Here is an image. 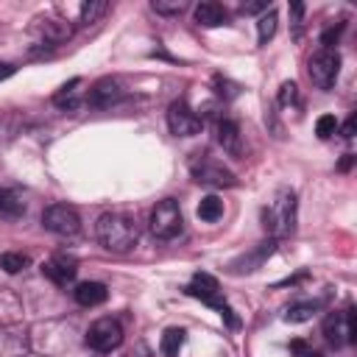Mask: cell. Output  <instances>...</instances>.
Returning a JSON list of instances; mask_svg holds the SVG:
<instances>
[{"label":"cell","mask_w":357,"mask_h":357,"mask_svg":"<svg viewBox=\"0 0 357 357\" xmlns=\"http://www.w3.org/2000/svg\"><path fill=\"white\" fill-rule=\"evenodd\" d=\"M95 231H98L100 245L106 251H112V254L131 251L137 245V237H139L134 220L128 215H123V212H106V215H100Z\"/></svg>","instance_id":"cell-1"},{"label":"cell","mask_w":357,"mask_h":357,"mask_svg":"<svg viewBox=\"0 0 357 357\" xmlns=\"http://www.w3.org/2000/svg\"><path fill=\"white\" fill-rule=\"evenodd\" d=\"M262 226L271 234V240H279L296 231V192L293 190H279L273 195V201L262 209Z\"/></svg>","instance_id":"cell-2"},{"label":"cell","mask_w":357,"mask_h":357,"mask_svg":"<svg viewBox=\"0 0 357 357\" xmlns=\"http://www.w3.org/2000/svg\"><path fill=\"white\" fill-rule=\"evenodd\" d=\"M148 229L159 240H173L181 231V206H178V201L176 198L156 201V206L151 209V218H148Z\"/></svg>","instance_id":"cell-3"},{"label":"cell","mask_w":357,"mask_h":357,"mask_svg":"<svg viewBox=\"0 0 357 357\" xmlns=\"http://www.w3.org/2000/svg\"><path fill=\"white\" fill-rule=\"evenodd\" d=\"M337 73H340V53L337 50H326L321 47L318 53L310 56V64H307V75L310 81L315 84V89H332L335 81H337Z\"/></svg>","instance_id":"cell-4"},{"label":"cell","mask_w":357,"mask_h":357,"mask_svg":"<svg viewBox=\"0 0 357 357\" xmlns=\"http://www.w3.org/2000/svg\"><path fill=\"white\" fill-rule=\"evenodd\" d=\"M190 173H192V178H195L198 184H204V187H234V184H237L234 173H231L229 167H223L220 162L209 159V156H195V159L190 162Z\"/></svg>","instance_id":"cell-5"},{"label":"cell","mask_w":357,"mask_h":357,"mask_svg":"<svg viewBox=\"0 0 357 357\" xmlns=\"http://www.w3.org/2000/svg\"><path fill=\"white\" fill-rule=\"evenodd\" d=\"M120 343H123V326L114 318H98L86 329V346L95 349V351H100V354L114 351Z\"/></svg>","instance_id":"cell-6"},{"label":"cell","mask_w":357,"mask_h":357,"mask_svg":"<svg viewBox=\"0 0 357 357\" xmlns=\"http://www.w3.org/2000/svg\"><path fill=\"white\" fill-rule=\"evenodd\" d=\"M42 226L59 237H73L81 229V218L70 204H50L42 212Z\"/></svg>","instance_id":"cell-7"},{"label":"cell","mask_w":357,"mask_h":357,"mask_svg":"<svg viewBox=\"0 0 357 357\" xmlns=\"http://www.w3.org/2000/svg\"><path fill=\"white\" fill-rule=\"evenodd\" d=\"M354 332H357V326H354L351 310H335L324 318V337L335 349H343V346L354 343Z\"/></svg>","instance_id":"cell-8"},{"label":"cell","mask_w":357,"mask_h":357,"mask_svg":"<svg viewBox=\"0 0 357 357\" xmlns=\"http://www.w3.org/2000/svg\"><path fill=\"white\" fill-rule=\"evenodd\" d=\"M167 126L176 137H192L201 131V117L187 106V100H173L167 109Z\"/></svg>","instance_id":"cell-9"},{"label":"cell","mask_w":357,"mask_h":357,"mask_svg":"<svg viewBox=\"0 0 357 357\" xmlns=\"http://www.w3.org/2000/svg\"><path fill=\"white\" fill-rule=\"evenodd\" d=\"M184 290H187V296H192V298H198V301H204V304L215 307L218 312L226 307V301H223V290H220L218 279H215V276H209V273H195V276H192V282H190Z\"/></svg>","instance_id":"cell-10"},{"label":"cell","mask_w":357,"mask_h":357,"mask_svg":"<svg viewBox=\"0 0 357 357\" xmlns=\"http://www.w3.org/2000/svg\"><path fill=\"white\" fill-rule=\"evenodd\" d=\"M42 273H45L53 284L64 287L67 282L75 279V273H78V262H75L73 254H53L47 262H42Z\"/></svg>","instance_id":"cell-11"},{"label":"cell","mask_w":357,"mask_h":357,"mask_svg":"<svg viewBox=\"0 0 357 357\" xmlns=\"http://www.w3.org/2000/svg\"><path fill=\"white\" fill-rule=\"evenodd\" d=\"M273 251H276V240H265V243H259L254 251H248V254L237 257L234 262H229V271H231L234 276H240V273H251V271H257Z\"/></svg>","instance_id":"cell-12"},{"label":"cell","mask_w":357,"mask_h":357,"mask_svg":"<svg viewBox=\"0 0 357 357\" xmlns=\"http://www.w3.org/2000/svg\"><path fill=\"white\" fill-rule=\"evenodd\" d=\"M120 98H123V89H120V84H117L114 78H100V81H95L92 89H89V95H86V100H89L92 106H98V109H106V106L117 103Z\"/></svg>","instance_id":"cell-13"},{"label":"cell","mask_w":357,"mask_h":357,"mask_svg":"<svg viewBox=\"0 0 357 357\" xmlns=\"http://www.w3.org/2000/svg\"><path fill=\"white\" fill-rule=\"evenodd\" d=\"M195 22L201 28H218V25L229 22V11H226V6H220L215 0H204L195 6Z\"/></svg>","instance_id":"cell-14"},{"label":"cell","mask_w":357,"mask_h":357,"mask_svg":"<svg viewBox=\"0 0 357 357\" xmlns=\"http://www.w3.org/2000/svg\"><path fill=\"white\" fill-rule=\"evenodd\" d=\"M73 296H75V301H78L81 307H98V304H103V301L109 298V290H106V284H100V282H81V284L73 290Z\"/></svg>","instance_id":"cell-15"},{"label":"cell","mask_w":357,"mask_h":357,"mask_svg":"<svg viewBox=\"0 0 357 357\" xmlns=\"http://www.w3.org/2000/svg\"><path fill=\"white\" fill-rule=\"evenodd\" d=\"M22 215H25V201L14 190L0 187V218L3 220H17Z\"/></svg>","instance_id":"cell-16"},{"label":"cell","mask_w":357,"mask_h":357,"mask_svg":"<svg viewBox=\"0 0 357 357\" xmlns=\"http://www.w3.org/2000/svg\"><path fill=\"white\" fill-rule=\"evenodd\" d=\"M218 142L223 145V151L237 153L240 151V128L234 120H218Z\"/></svg>","instance_id":"cell-17"},{"label":"cell","mask_w":357,"mask_h":357,"mask_svg":"<svg viewBox=\"0 0 357 357\" xmlns=\"http://www.w3.org/2000/svg\"><path fill=\"white\" fill-rule=\"evenodd\" d=\"M84 81L81 78H73V81H67L56 95H53V103L59 106V109H75L78 106V100H81V86Z\"/></svg>","instance_id":"cell-18"},{"label":"cell","mask_w":357,"mask_h":357,"mask_svg":"<svg viewBox=\"0 0 357 357\" xmlns=\"http://www.w3.org/2000/svg\"><path fill=\"white\" fill-rule=\"evenodd\" d=\"M184 329H178V326H170V329H165V335H162V340H159V349H162V354L165 357H178V351H181V346H184Z\"/></svg>","instance_id":"cell-19"},{"label":"cell","mask_w":357,"mask_h":357,"mask_svg":"<svg viewBox=\"0 0 357 357\" xmlns=\"http://www.w3.org/2000/svg\"><path fill=\"white\" fill-rule=\"evenodd\" d=\"M315 312H318V301H298V304H290V307L284 310V321H287V324H304V321H310Z\"/></svg>","instance_id":"cell-20"},{"label":"cell","mask_w":357,"mask_h":357,"mask_svg":"<svg viewBox=\"0 0 357 357\" xmlns=\"http://www.w3.org/2000/svg\"><path fill=\"white\" fill-rule=\"evenodd\" d=\"M198 218H201L204 223H215V220H220V218H223V201H220L218 195H206V198H201V204H198Z\"/></svg>","instance_id":"cell-21"},{"label":"cell","mask_w":357,"mask_h":357,"mask_svg":"<svg viewBox=\"0 0 357 357\" xmlns=\"http://www.w3.org/2000/svg\"><path fill=\"white\" fill-rule=\"evenodd\" d=\"M276 22H279V17H276L273 8H268V11L257 20V39H259V45H268V42L273 39V33H276Z\"/></svg>","instance_id":"cell-22"},{"label":"cell","mask_w":357,"mask_h":357,"mask_svg":"<svg viewBox=\"0 0 357 357\" xmlns=\"http://www.w3.org/2000/svg\"><path fill=\"white\" fill-rule=\"evenodd\" d=\"M42 33H45V42H47V45H59V42H64V39L70 36V28H67V22L45 20V22H42Z\"/></svg>","instance_id":"cell-23"},{"label":"cell","mask_w":357,"mask_h":357,"mask_svg":"<svg viewBox=\"0 0 357 357\" xmlns=\"http://www.w3.org/2000/svg\"><path fill=\"white\" fill-rule=\"evenodd\" d=\"M28 262L31 259L22 251H6V254H0V268L6 273H20L22 268H28Z\"/></svg>","instance_id":"cell-24"},{"label":"cell","mask_w":357,"mask_h":357,"mask_svg":"<svg viewBox=\"0 0 357 357\" xmlns=\"http://www.w3.org/2000/svg\"><path fill=\"white\" fill-rule=\"evenodd\" d=\"M106 0H89V3H84L81 6V25H92V22H98L103 14H106Z\"/></svg>","instance_id":"cell-25"},{"label":"cell","mask_w":357,"mask_h":357,"mask_svg":"<svg viewBox=\"0 0 357 357\" xmlns=\"http://www.w3.org/2000/svg\"><path fill=\"white\" fill-rule=\"evenodd\" d=\"M151 6H153V11H156V14L173 17V14H181V11H184L190 3H187V0H153Z\"/></svg>","instance_id":"cell-26"},{"label":"cell","mask_w":357,"mask_h":357,"mask_svg":"<svg viewBox=\"0 0 357 357\" xmlns=\"http://www.w3.org/2000/svg\"><path fill=\"white\" fill-rule=\"evenodd\" d=\"M335 131H337V117H335V114H321L318 123H315V134H318L321 139H329Z\"/></svg>","instance_id":"cell-27"},{"label":"cell","mask_w":357,"mask_h":357,"mask_svg":"<svg viewBox=\"0 0 357 357\" xmlns=\"http://www.w3.org/2000/svg\"><path fill=\"white\" fill-rule=\"evenodd\" d=\"M343 22H337V25H332V28H326L324 33H321V45L326 47V50H335V45H337V39H340V33H343Z\"/></svg>","instance_id":"cell-28"},{"label":"cell","mask_w":357,"mask_h":357,"mask_svg":"<svg viewBox=\"0 0 357 357\" xmlns=\"http://www.w3.org/2000/svg\"><path fill=\"white\" fill-rule=\"evenodd\" d=\"M296 98H298V86H296L293 81H284V84L279 86V95H276V100H279L282 106H290Z\"/></svg>","instance_id":"cell-29"},{"label":"cell","mask_w":357,"mask_h":357,"mask_svg":"<svg viewBox=\"0 0 357 357\" xmlns=\"http://www.w3.org/2000/svg\"><path fill=\"white\" fill-rule=\"evenodd\" d=\"M240 11H243V14H259V11L265 14V11H268V0H251V3H243Z\"/></svg>","instance_id":"cell-30"},{"label":"cell","mask_w":357,"mask_h":357,"mask_svg":"<svg viewBox=\"0 0 357 357\" xmlns=\"http://www.w3.org/2000/svg\"><path fill=\"white\" fill-rule=\"evenodd\" d=\"M290 351H293L296 357H304V354H310L312 349H310V346H307L304 340H293V343H290Z\"/></svg>","instance_id":"cell-31"},{"label":"cell","mask_w":357,"mask_h":357,"mask_svg":"<svg viewBox=\"0 0 357 357\" xmlns=\"http://www.w3.org/2000/svg\"><path fill=\"white\" fill-rule=\"evenodd\" d=\"M354 126H357V120H354V114H351V117H349V120L343 123V128H340V134H343L346 139H351V137H354Z\"/></svg>","instance_id":"cell-32"},{"label":"cell","mask_w":357,"mask_h":357,"mask_svg":"<svg viewBox=\"0 0 357 357\" xmlns=\"http://www.w3.org/2000/svg\"><path fill=\"white\" fill-rule=\"evenodd\" d=\"M11 73H14V67H11V64H3V70H0V81H3V78H8Z\"/></svg>","instance_id":"cell-33"},{"label":"cell","mask_w":357,"mask_h":357,"mask_svg":"<svg viewBox=\"0 0 357 357\" xmlns=\"http://www.w3.org/2000/svg\"><path fill=\"white\" fill-rule=\"evenodd\" d=\"M304 357H321V354H315V351H310V354H304Z\"/></svg>","instance_id":"cell-34"}]
</instances>
